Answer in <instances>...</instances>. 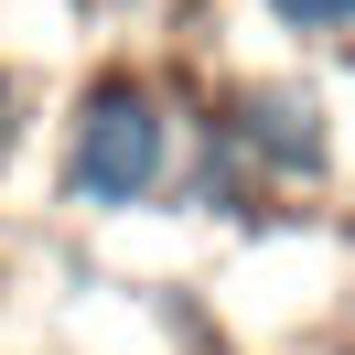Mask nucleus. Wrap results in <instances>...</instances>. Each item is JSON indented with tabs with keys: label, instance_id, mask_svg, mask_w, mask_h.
Instances as JSON below:
<instances>
[{
	"label": "nucleus",
	"instance_id": "f257e3e1",
	"mask_svg": "<svg viewBox=\"0 0 355 355\" xmlns=\"http://www.w3.org/2000/svg\"><path fill=\"white\" fill-rule=\"evenodd\" d=\"M194 130L226 151L259 216H323L355 194V119L334 54H280V65H237L194 97Z\"/></svg>",
	"mask_w": 355,
	"mask_h": 355
},
{
	"label": "nucleus",
	"instance_id": "f03ea898",
	"mask_svg": "<svg viewBox=\"0 0 355 355\" xmlns=\"http://www.w3.org/2000/svg\"><path fill=\"white\" fill-rule=\"evenodd\" d=\"M183 140H194V87H173L162 65L108 54V65L76 76L65 119H54V205H65L76 226L173 216Z\"/></svg>",
	"mask_w": 355,
	"mask_h": 355
},
{
	"label": "nucleus",
	"instance_id": "7ed1b4c3",
	"mask_svg": "<svg viewBox=\"0 0 355 355\" xmlns=\"http://www.w3.org/2000/svg\"><path fill=\"white\" fill-rule=\"evenodd\" d=\"M280 54H355V0H248Z\"/></svg>",
	"mask_w": 355,
	"mask_h": 355
},
{
	"label": "nucleus",
	"instance_id": "20e7f679",
	"mask_svg": "<svg viewBox=\"0 0 355 355\" xmlns=\"http://www.w3.org/2000/svg\"><path fill=\"white\" fill-rule=\"evenodd\" d=\"M33 119H44V87H33L22 54H0V173L33 151Z\"/></svg>",
	"mask_w": 355,
	"mask_h": 355
}]
</instances>
